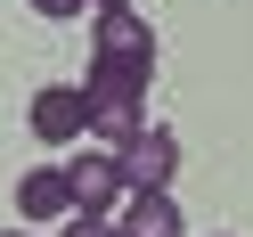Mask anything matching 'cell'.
Returning <instances> with one entry per match:
<instances>
[{
    "label": "cell",
    "mask_w": 253,
    "mask_h": 237,
    "mask_svg": "<svg viewBox=\"0 0 253 237\" xmlns=\"http://www.w3.org/2000/svg\"><path fill=\"white\" fill-rule=\"evenodd\" d=\"M147 82H155V49H90V106H147Z\"/></svg>",
    "instance_id": "1"
},
{
    "label": "cell",
    "mask_w": 253,
    "mask_h": 237,
    "mask_svg": "<svg viewBox=\"0 0 253 237\" xmlns=\"http://www.w3.org/2000/svg\"><path fill=\"white\" fill-rule=\"evenodd\" d=\"M66 172V196H74V213H115L123 204V172H115V147H74V164H57Z\"/></svg>",
    "instance_id": "4"
},
{
    "label": "cell",
    "mask_w": 253,
    "mask_h": 237,
    "mask_svg": "<svg viewBox=\"0 0 253 237\" xmlns=\"http://www.w3.org/2000/svg\"><path fill=\"white\" fill-rule=\"evenodd\" d=\"M25 123H33L41 147H74V139L90 131V90L82 82H41L33 106H25Z\"/></svg>",
    "instance_id": "3"
},
{
    "label": "cell",
    "mask_w": 253,
    "mask_h": 237,
    "mask_svg": "<svg viewBox=\"0 0 253 237\" xmlns=\"http://www.w3.org/2000/svg\"><path fill=\"white\" fill-rule=\"evenodd\" d=\"M57 237H115V221H98V213H66V221H57Z\"/></svg>",
    "instance_id": "8"
},
{
    "label": "cell",
    "mask_w": 253,
    "mask_h": 237,
    "mask_svg": "<svg viewBox=\"0 0 253 237\" xmlns=\"http://www.w3.org/2000/svg\"><path fill=\"white\" fill-rule=\"evenodd\" d=\"M106 221H115V237H188V221H180V204H171V188H139V196H123Z\"/></svg>",
    "instance_id": "5"
},
{
    "label": "cell",
    "mask_w": 253,
    "mask_h": 237,
    "mask_svg": "<svg viewBox=\"0 0 253 237\" xmlns=\"http://www.w3.org/2000/svg\"><path fill=\"white\" fill-rule=\"evenodd\" d=\"M90 8H139V0H90Z\"/></svg>",
    "instance_id": "10"
},
{
    "label": "cell",
    "mask_w": 253,
    "mask_h": 237,
    "mask_svg": "<svg viewBox=\"0 0 253 237\" xmlns=\"http://www.w3.org/2000/svg\"><path fill=\"white\" fill-rule=\"evenodd\" d=\"M90 49H155L139 8H90Z\"/></svg>",
    "instance_id": "7"
},
{
    "label": "cell",
    "mask_w": 253,
    "mask_h": 237,
    "mask_svg": "<svg viewBox=\"0 0 253 237\" xmlns=\"http://www.w3.org/2000/svg\"><path fill=\"white\" fill-rule=\"evenodd\" d=\"M17 213L33 221V229H57V221L74 213V196H66V172H57V164H33V172L17 180Z\"/></svg>",
    "instance_id": "6"
},
{
    "label": "cell",
    "mask_w": 253,
    "mask_h": 237,
    "mask_svg": "<svg viewBox=\"0 0 253 237\" xmlns=\"http://www.w3.org/2000/svg\"><path fill=\"white\" fill-rule=\"evenodd\" d=\"M115 172H123V196H139V188H171V172H180V131L139 123V131L115 147Z\"/></svg>",
    "instance_id": "2"
},
{
    "label": "cell",
    "mask_w": 253,
    "mask_h": 237,
    "mask_svg": "<svg viewBox=\"0 0 253 237\" xmlns=\"http://www.w3.org/2000/svg\"><path fill=\"white\" fill-rule=\"evenodd\" d=\"M25 8H33V17H57V25H66V17H90V0H25Z\"/></svg>",
    "instance_id": "9"
}]
</instances>
